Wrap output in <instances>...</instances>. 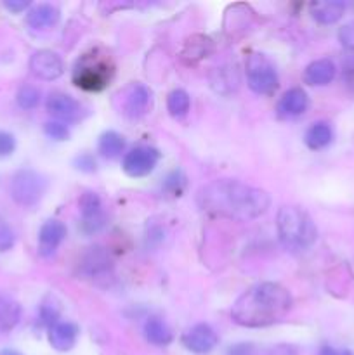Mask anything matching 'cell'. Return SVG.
Masks as SVG:
<instances>
[{"label": "cell", "instance_id": "obj_1", "mask_svg": "<svg viewBox=\"0 0 354 355\" xmlns=\"http://www.w3.org/2000/svg\"><path fill=\"white\" fill-rule=\"evenodd\" d=\"M196 203L210 217L250 222L269 210L271 196L260 187L242 180L221 179L201 187L196 194Z\"/></svg>", "mask_w": 354, "mask_h": 355}, {"label": "cell", "instance_id": "obj_2", "mask_svg": "<svg viewBox=\"0 0 354 355\" xmlns=\"http://www.w3.org/2000/svg\"><path fill=\"white\" fill-rule=\"evenodd\" d=\"M294 305L290 291L278 283H259L239 295L231 309V319L243 328L276 324Z\"/></svg>", "mask_w": 354, "mask_h": 355}, {"label": "cell", "instance_id": "obj_3", "mask_svg": "<svg viewBox=\"0 0 354 355\" xmlns=\"http://www.w3.org/2000/svg\"><path fill=\"white\" fill-rule=\"evenodd\" d=\"M278 236L285 248L301 252L318 238V229L305 210L298 207H281L276 217Z\"/></svg>", "mask_w": 354, "mask_h": 355}, {"label": "cell", "instance_id": "obj_4", "mask_svg": "<svg viewBox=\"0 0 354 355\" xmlns=\"http://www.w3.org/2000/svg\"><path fill=\"white\" fill-rule=\"evenodd\" d=\"M115 66L110 54L101 49L85 52L73 69V83L85 92H101L110 85Z\"/></svg>", "mask_w": 354, "mask_h": 355}, {"label": "cell", "instance_id": "obj_5", "mask_svg": "<svg viewBox=\"0 0 354 355\" xmlns=\"http://www.w3.org/2000/svg\"><path fill=\"white\" fill-rule=\"evenodd\" d=\"M47 179L31 168L17 170L10 179V196L24 208L37 207L47 191Z\"/></svg>", "mask_w": 354, "mask_h": 355}, {"label": "cell", "instance_id": "obj_6", "mask_svg": "<svg viewBox=\"0 0 354 355\" xmlns=\"http://www.w3.org/2000/svg\"><path fill=\"white\" fill-rule=\"evenodd\" d=\"M246 83L259 96H271L280 85L278 71L269 58L260 52H252L245 62Z\"/></svg>", "mask_w": 354, "mask_h": 355}, {"label": "cell", "instance_id": "obj_7", "mask_svg": "<svg viewBox=\"0 0 354 355\" xmlns=\"http://www.w3.org/2000/svg\"><path fill=\"white\" fill-rule=\"evenodd\" d=\"M160 162V151L149 146H139V148L130 149L124 156L121 168L132 179H141V177L149 175L156 168Z\"/></svg>", "mask_w": 354, "mask_h": 355}, {"label": "cell", "instance_id": "obj_8", "mask_svg": "<svg viewBox=\"0 0 354 355\" xmlns=\"http://www.w3.org/2000/svg\"><path fill=\"white\" fill-rule=\"evenodd\" d=\"M80 215H82V231L85 234H96L106 224V215L103 210V201H101L99 194L94 191H85L78 200Z\"/></svg>", "mask_w": 354, "mask_h": 355}, {"label": "cell", "instance_id": "obj_9", "mask_svg": "<svg viewBox=\"0 0 354 355\" xmlns=\"http://www.w3.org/2000/svg\"><path fill=\"white\" fill-rule=\"evenodd\" d=\"M183 345L186 347L189 352L205 355L210 354L212 350L217 347L219 336L212 326L205 324V322H198V324L191 326L184 331L183 338H180Z\"/></svg>", "mask_w": 354, "mask_h": 355}, {"label": "cell", "instance_id": "obj_10", "mask_svg": "<svg viewBox=\"0 0 354 355\" xmlns=\"http://www.w3.org/2000/svg\"><path fill=\"white\" fill-rule=\"evenodd\" d=\"M49 113L62 123H73V121L82 120L83 107L75 97L68 96L65 92H52L49 94L47 103H45Z\"/></svg>", "mask_w": 354, "mask_h": 355}, {"label": "cell", "instance_id": "obj_11", "mask_svg": "<svg viewBox=\"0 0 354 355\" xmlns=\"http://www.w3.org/2000/svg\"><path fill=\"white\" fill-rule=\"evenodd\" d=\"M30 69L37 78L45 80V82H52L62 76L65 73V61L58 52H52L44 49V51H37L30 58Z\"/></svg>", "mask_w": 354, "mask_h": 355}, {"label": "cell", "instance_id": "obj_12", "mask_svg": "<svg viewBox=\"0 0 354 355\" xmlns=\"http://www.w3.org/2000/svg\"><path fill=\"white\" fill-rule=\"evenodd\" d=\"M151 90L142 83H132L125 89L121 101V113L128 118H141L151 110Z\"/></svg>", "mask_w": 354, "mask_h": 355}, {"label": "cell", "instance_id": "obj_13", "mask_svg": "<svg viewBox=\"0 0 354 355\" xmlns=\"http://www.w3.org/2000/svg\"><path fill=\"white\" fill-rule=\"evenodd\" d=\"M66 238V225L59 220H47L38 231V253L52 257Z\"/></svg>", "mask_w": 354, "mask_h": 355}, {"label": "cell", "instance_id": "obj_14", "mask_svg": "<svg viewBox=\"0 0 354 355\" xmlns=\"http://www.w3.org/2000/svg\"><path fill=\"white\" fill-rule=\"evenodd\" d=\"M215 44L210 37L207 35H191L186 42H184L183 49H180V61L184 64H196L201 59L208 58L214 54Z\"/></svg>", "mask_w": 354, "mask_h": 355}, {"label": "cell", "instance_id": "obj_15", "mask_svg": "<svg viewBox=\"0 0 354 355\" xmlns=\"http://www.w3.org/2000/svg\"><path fill=\"white\" fill-rule=\"evenodd\" d=\"M309 107V97L305 90L301 87H294V89L287 90L283 96L278 101L276 111L281 118H295L301 116L307 111Z\"/></svg>", "mask_w": 354, "mask_h": 355}, {"label": "cell", "instance_id": "obj_16", "mask_svg": "<svg viewBox=\"0 0 354 355\" xmlns=\"http://www.w3.org/2000/svg\"><path fill=\"white\" fill-rule=\"evenodd\" d=\"M78 335V326L75 322L59 321L49 329V343L58 352H68L76 345Z\"/></svg>", "mask_w": 354, "mask_h": 355}, {"label": "cell", "instance_id": "obj_17", "mask_svg": "<svg viewBox=\"0 0 354 355\" xmlns=\"http://www.w3.org/2000/svg\"><path fill=\"white\" fill-rule=\"evenodd\" d=\"M210 85L221 96H231L239 87V73L235 64H222L210 73Z\"/></svg>", "mask_w": 354, "mask_h": 355}, {"label": "cell", "instance_id": "obj_18", "mask_svg": "<svg viewBox=\"0 0 354 355\" xmlns=\"http://www.w3.org/2000/svg\"><path fill=\"white\" fill-rule=\"evenodd\" d=\"M59 19H61V10L51 3H38L26 14V24L31 30H49L54 28Z\"/></svg>", "mask_w": 354, "mask_h": 355}, {"label": "cell", "instance_id": "obj_19", "mask_svg": "<svg viewBox=\"0 0 354 355\" xmlns=\"http://www.w3.org/2000/svg\"><path fill=\"white\" fill-rule=\"evenodd\" d=\"M337 75V68L330 59H316L304 69V83L311 87H325L333 82Z\"/></svg>", "mask_w": 354, "mask_h": 355}, {"label": "cell", "instance_id": "obj_20", "mask_svg": "<svg viewBox=\"0 0 354 355\" xmlns=\"http://www.w3.org/2000/svg\"><path fill=\"white\" fill-rule=\"evenodd\" d=\"M346 6L337 0H326V2H312L309 6L312 19L319 24H335L344 16Z\"/></svg>", "mask_w": 354, "mask_h": 355}, {"label": "cell", "instance_id": "obj_21", "mask_svg": "<svg viewBox=\"0 0 354 355\" xmlns=\"http://www.w3.org/2000/svg\"><path fill=\"white\" fill-rule=\"evenodd\" d=\"M142 333H144V338L155 347H167L172 342V331L167 322L160 318H149L144 322Z\"/></svg>", "mask_w": 354, "mask_h": 355}, {"label": "cell", "instance_id": "obj_22", "mask_svg": "<svg viewBox=\"0 0 354 355\" xmlns=\"http://www.w3.org/2000/svg\"><path fill=\"white\" fill-rule=\"evenodd\" d=\"M333 141V130L330 127V123L326 121H316L311 127L305 130L304 142L309 149L312 151H319V149H325L330 142Z\"/></svg>", "mask_w": 354, "mask_h": 355}, {"label": "cell", "instance_id": "obj_23", "mask_svg": "<svg viewBox=\"0 0 354 355\" xmlns=\"http://www.w3.org/2000/svg\"><path fill=\"white\" fill-rule=\"evenodd\" d=\"M21 321V305L9 297H0V335L12 331Z\"/></svg>", "mask_w": 354, "mask_h": 355}, {"label": "cell", "instance_id": "obj_24", "mask_svg": "<svg viewBox=\"0 0 354 355\" xmlns=\"http://www.w3.org/2000/svg\"><path fill=\"white\" fill-rule=\"evenodd\" d=\"M125 137L121 134L115 130H108L104 132L103 135L99 137V142H97V149H99L101 156L108 159H115L125 151Z\"/></svg>", "mask_w": 354, "mask_h": 355}, {"label": "cell", "instance_id": "obj_25", "mask_svg": "<svg viewBox=\"0 0 354 355\" xmlns=\"http://www.w3.org/2000/svg\"><path fill=\"white\" fill-rule=\"evenodd\" d=\"M108 267H110V260H108L103 248H90V252L82 260V272L89 277L106 272Z\"/></svg>", "mask_w": 354, "mask_h": 355}, {"label": "cell", "instance_id": "obj_26", "mask_svg": "<svg viewBox=\"0 0 354 355\" xmlns=\"http://www.w3.org/2000/svg\"><path fill=\"white\" fill-rule=\"evenodd\" d=\"M191 99L189 94L183 89H176L169 94L167 97V110H169L170 116L174 118H184L189 113Z\"/></svg>", "mask_w": 354, "mask_h": 355}, {"label": "cell", "instance_id": "obj_27", "mask_svg": "<svg viewBox=\"0 0 354 355\" xmlns=\"http://www.w3.org/2000/svg\"><path fill=\"white\" fill-rule=\"evenodd\" d=\"M16 101L21 110H33L40 103V90L33 85H23L17 90Z\"/></svg>", "mask_w": 354, "mask_h": 355}, {"label": "cell", "instance_id": "obj_28", "mask_svg": "<svg viewBox=\"0 0 354 355\" xmlns=\"http://www.w3.org/2000/svg\"><path fill=\"white\" fill-rule=\"evenodd\" d=\"M44 132L49 139H52V141L61 142V141H68V137H69L68 125L62 123V121H58V120L47 121V123L44 125Z\"/></svg>", "mask_w": 354, "mask_h": 355}, {"label": "cell", "instance_id": "obj_29", "mask_svg": "<svg viewBox=\"0 0 354 355\" xmlns=\"http://www.w3.org/2000/svg\"><path fill=\"white\" fill-rule=\"evenodd\" d=\"M14 243H16V236H14L12 229L0 217V252H9Z\"/></svg>", "mask_w": 354, "mask_h": 355}, {"label": "cell", "instance_id": "obj_30", "mask_svg": "<svg viewBox=\"0 0 354 355\" xmlns=\"http://www.w3.org/2000/svg\"><path fill=\"white\" fill-rule=\"evenodd\" d=\"M38 318H40L42 326L51 329L56 322H59V311L52 304H44L40 307V315H38Z\"/></svg>", "mask_w": 354, "mask_h": 355}, {"label": "cell", "instance_id": "obj_31", "mask_svg": "<svg viewBox=\"0 0 354 355\" xmlns=\"http://www.w3.org/2000/svg\"><path fill=\"white\" fill-rule=\"evenodd\" d=\"M73 165H75L76 170H80V172H85V173L96 172V168H97L96 158H94L92 155H89V153H83V155L76 156L75 162H73Z\"/></svg>", "mask_w": 354, "mask_h": 355}, {"label": "cell", "instance_id": "obj_32", "mask_svg": "<svg viewBox=\"0 0 354 355\" xmlns=\"http://www.w3.org/2000/svg\"><path fill=\"white\" fill-rule=\"evenodd\" d=\"M339 40L347 51L354 52V21H349V23H346L342 28H340Z\"/></svg>", "mask_w": 354, "mask_h": 355}, {"label": "cell", "instance_id": "obj_33", "mask_svg": "<svg viewBox=\"0 0 354 355\" xmlns=\"http://www.w3.org/2000/svg\"><path fill=\"white\" fill-rule=\"evenodd\" d=\"M16 149V139L9 132L0 130V158H7Z\"/></svg>", "mask_w": 354, "mask_h": 355}, {"label": "cell", "instance_id": "obj_34", "mask_svg": "<svg viewBox=\"0 0 354 355\" xmlns=\"http://www.w3.org/2000/svg\"><path fill=\"white\" fill-rule=\"evenodd\" d=\"M184 187V177L180 175V172H172L169 175V179L165 180V189L172 191L174 194H179Z\"/></svg>", "mask_w": 354, "mask_h": 355}, {"label": "cell", "instance_id": "obj_35", "mask_svg": "<svg viewBox=\"0 0 354 355\" xmlns=\"http://www.w3.org/2000/svg\"><path fill=\"white\" fill-rule=\"evenodd\" d=\"M228 355H257V350L250 343H236V345L229 347Z\"/></svg>", "mask_w": 354, "mask_h": 355}, {"label": "cell", "instance_id": "obj_36", "mask_svg": "<svg viewBox=\"0 0 354 355\" xmlns=\"http://www.w3.org/2000/svg\"><path fill=\"white\" fill-rule=\"evenodd\" d=\"M266 355H298V352L294 345L281 343V345L271 347V349L266 352Z\"/></svg>", "mask_w": 354, "mask_h": 355}, {"label": "cell", "instance_id": "obj_37", "mask_svg": "<svg viewBox=\"0 0 354 355\" xmlns=\"http://www.w3.org/2000/svg\"><path fill=\"white\" fill-rule=\"evenodd\" d=\"M28 6H30L28 0H6V2H3V7H6V9H9L10 12H16V14L26 9Z\"/></svg>", "mask_w": 354, "mask_h": 355}, {"label": "cell", "instance_id": "obj_38", "mask_svg": "<svg viewBox=\"0 0 354 355\" xmlns=\"http://www.w3.org/2000/svg\"><path fill=\"white\" fill-rule=\"evenodd\" d=\"M318 355H340V354L337 352V350L333 349V347L325 345V347H321V349H319V354Z\"/></svg>", "mask_w": 354, "mask_h": 355}, {"label": "cell", "instance_id": "obj_39", "mask_svg": "<svg viewBox=\"0 0 354 355\" xmlns=\"http://www.w3.org/2000/svg\"><path fill=\"white\" fill-rule=\"evenodd\" d=\"M0 355H23V354L17 352V350H12V349H3V350H0Z\"/></svg>", "mask_w": 354, "mask_h": 355}]
</instances>
